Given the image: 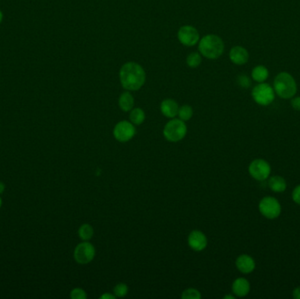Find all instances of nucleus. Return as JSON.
Masks as SVG:
<instances>
[{"mask_svg": "<svg viewBox=\"0 0 300 299\" xmlns=\"http://www.w3.org/2000/svg\"><path fill=\"white\" fill-rule=\"evenodd\" d=\"M119 81L125 90H139L146 82L145 70L137 62H126L119 70Z\"/></svg>", "mask_w": 300, "mask_h": 299, "instance_id": "obj_1", "label": "nucleus"}, {"mask_svg": "<svg viewBox=\"0 0 300 299\" xmlns=\"http://www.w3.org/2000/svg\"><path fill=\"white\" fill-rule=\"evenodd\" d=\"M198 50L204 57L210 60H216L224 53L225 44L221 38L218 35L207 34L199 40Z\"/></svg>", "mask_w": 300, "mask_h": 299, "instance_id": "obj_2", "label": "nucleus"}, {"mask_svg": "<svg viewBox=\"0 0 300 299\" xmlns=\"http://www.w3.org/2000/svg\"><path fill=\"white\" fill-rule=\"evenodd\" d=\"M275 95L283 99H291L297 94L298 85L295 78L285 71L275 76L273 82Z\"/></svg>", "mask_w": 300, "mask_h": 299, "instance_id": "obj_3", "label": "nucleus"}, {"mask_svg": "<svg viewBox=\"0 0 300 299\" xmlns=\"http://www.w3.org/2000/svg\"><path fill=\"white\" fill-rule=\"evenodd\" d=\"M251 96L257 105L261 107H268L274 102L275 93L272 85L266 82H260L253 88Z\"/></svg>", "mask_w": 300, "mask_h": 299, "instance_id": "obj_4", "label": "nucleus"}, {"mask_svg": "<svg viewBox=\"0 0 300 299\" xmlns=\"http://www.w3.org/2000/svg\"><path fill=\"white\" fill-rule=\"evenodd\" d=\"M187 134V127L185 121L180 119H171L165 125L164 136L170 142H177L185 138Z\"/></svg>", "mask_w": 300, "mask_h": 299, "instance_id": "obj_5", "label": "nucleus"}, {"mask_svg": "<svg viewBox=\"0 0 300 299\" xmlns=\"http://www.w3.org/2000/svg\"><path fill=\"white\" fill-rule=\"evenodd\" d=\"M258 209L263 217L268 219H275L281 215L282 205L275 197L268 196L260 200Z\"/></svg>", "mask_w": 300, "mask_h": 299, "instance_id": "obj_6", "label": "nucleus"}, {"mask_svg": "<svg viewBox=\"0 0 300 299\" xmlns=\"http://www.w3.org/2000/svg\"><path fill=\"white\" fill-rule=\"evenodd\" d=\"M248 173L255 180L263 182L267 180L272 173V166L267 161L257 158L252 161L248 166Z\"/></svg>", "mask_w": 300, "mask_h": 299, "instance_id": "obj_7", "label": "nucleus"}, {"mask_svg": "<svg viewBox=\"0 0 300 299\" xmlns=\"http://www.w3.org/2000/svg\"><path fill=\"white\" fill-rule=\"evenodd\" d=\"M96 249L89 242H82L76 246L74 250V259L79 264H88L94 259Z\"/></svg>", "mask_w": 300, "mask_h": 299, "instance_id": "obj_8", "label": "nucleus"}, {"mask_svg": "<svg viewBox=\"0 0 300 299\" xmlns=\"http://www.w3.org/2000/svg\"><path fill=\"white\" fill-rule=\"evenodd\" d=\"M136 133L135 125L127 120L119 121L113 129V136L119 142H128L134 138Z\"/></svg>", "mask_w": 300, "mask_h": 299, "instance_id": "obj_9", "label": "nucleus"}, {"mask_svg": "<svg viewBox=\"0 0 300 299\" xmlns=\"http://www.w3.org/2000/svg\"><path fill=\"white\" fill-rule=\"evenodd\" d=\"M177 38L183 45L192 47L198 43L200 35L197 29L192 26H183L178 30Z\"/></svg>", "mask_w": 300, "mask_h": 299, "instance_id": "obj_10", "label": "nucleus"}, {"mask_svg": "<svg viewBox=\"0 0 300 299\" xmlns=\"http://www.w3.org/2000/svg\"><path fill=\"white\" fill-rule=\"evenodd\" d=\"M207 238L204 233L198 230H194L188 236V244L191 249L200 252L207 246Z\"/></svg>", "mask_w": 300, "mask_h": 299, "instance_id": "obj_11", "label": "nucleus"}, {"mask_svg": "<svg viewBox=\"0 0 300 299\" xmlns=\"http://www.w3.org/2000/svg\"><path fill=\"white\" fill-rule=\"evenodd\" d=\"M235 266L241 273L248 274L253 273L255 270V261L249 254H243L239 255L235 261Z\"/></svg>", "mask_w": 300, "mask_h": 299, "instance_id": "obj_12", "label": "nucleus"}, {"mask_svg": "<svg viewBox=\"0 0 300 299\" xmlns=\"http://www.w3.org/2000/svg\"><path fill=\"white\" fill-rule=\"evenodd\" d=\"M229 58L231 62L235 65H244L249 60V54L248 51L242 46H235L231 49Z\"/></svg>", "mask_w": 300, "mask_h": 299, "instance_id": "obj_13", "label": "nucleus"}, {"mask_svg": "<svg viewBox=\"0 0 300 299\" xmlns=\"http://www.w3.org/2000/svg\"><path fill=\"white\" fill-rule=\"evenodd\" d=\"M250 283L248 280L244 277H238L235 279L232 284V291L235 297L244 298L249 294L250 292Z\"/></svg>", "mask_w": 300, "mask_h": 299, "instance_id": "obj_14", "label": "nucleus"}, {"mask_svg": "<svg viewBox=\"0 0 300 299\" xmlns=\"http://www.w3.org/2000/svg\"><path fill=\"white\" fill-rule=\"evenodd\" d=\"M160 108L162 113L164 115L166 118L174 119L178 114L179 107H178V104L174 99H164L163 102L161 103Z\"/></svg>", "mask_w": 300, "mask_h": 299, "instance_id": "obj_15", "label": "nucleus"}, {"mask_svg": "<svg viewBox=\"0 0 300 299\" xmlns=\"http://www.w3.org/2000/svg\"><path fill=\"white\" fill-rule=\"evenodd\" d=\"M268 186L273 192L283 193L286 190L287 183L283 176H273L269 179Z\"/></svg>", "mask_w": 300, "mask_h": 299, "instance_id": "obj_16", "label": "nucleus"}, {"mask_svg": "<svg viewBox=\"0 0 300 299\" xmlns=\"http://www.w3.org/2000/svg\"><path fill=\"white\" fill-rule=\"evenodd\" d=\"M269 77H270V71L268 70L267 67L264 65L255 66L251 72L252 80L258 83L265 82Z\"/></svg>", "mask_w": 300, "mask_h": 299, "instance_id": "obj_17", "label": "nucleus"}, {"mask_svg": "<svg viewBox=\"0 0 300 299\" xmlns=\"http://www.w3.org/2000/svg\"><path fill=\"white\" fill-rule=\"evenodd\" d=\"M135 106V99L129 91H125L119 96V107L123 111H130Z\"/></svg>", "mask_w": 300, "mask_h": 299, "instance_id": "obj_18", "label": "nucleus"}, {"mask_svg": "<svg viewBox=\"0 0 300 299\" xmlns=\"http://www.w3.org/2000/svg\"><path fill=\"white\" fill-rule=\"evenodd\" d=\"M130 122L134 124L135 126H140L143 123L146 119V114L145 111L141 108H133L130 111Z\"/></svg>", "mask_w": 300, "mask_h": 299, "instance_id": "obj_19", "label": "nucleus"}, {"mask_svg": "<svg viewBox=\"0 0 300 299\" xmlns=\"http://www.w3.org/2000/svg\"><path fill=\"white\" fill-rule=\"evenodd\" d=\"M94 234L93 227L89 224H83L79 227V236L82 242H89Z\"/></svg>", "mask_w": 300, "mask_h": 299, "instance_id": "obj_20", "label": "nucleus"}, {"mask_svg": "<svg viewBox=\"0 0 300 299\" xmlns=\"http://www.w3.org/2000/svg\"><path fill=\"white\" fill-rule=\"evenodd\" d=\"M177 115H178L179 119L183 121H185H185H188L193 116V109L188 105H185L183 107H179L178 114Z\"/></svg>", "mask_w": 300, "mask_h": 299, "instance_id": "obj_21", "label": "nucleus"}, {"mask_svg": "<svg viewBox=\"0 0 300 299\" xmlns=\"http://www.w3.org/2000/svg\"><path fill=\"white\" fill-rule=\"evenodd\" d=\"M202 57L201 54L197 52L190 54L186 58V63L189 66L190 68H197L198 66L201 64Z\"/></svg>", "mask_w": 300, "mask_h": 299, "instance_id": "obj_22", "label": "nucleus"}, {"mask_svg": "<svg viewBox=\"0 0 300 299\" xmlns=\"http://www.w3.org/2000/svg\"><path fill=\"white\" fill-rule=\"evenodd\" d=\"M202 298L201 293L196 289L190 288L182 293V299H200Z\"/></svg>", "mask_w": 300, "mask_h": 299, "instance_id": "obj_23", "label": "nucleus"}, {"mask_svg": "<svg viewBox=\"0 0 300 299\" xmlns=\"http://www.w3.org/2000/svg\"><path fill=\"white\" fill-rule=\"evenodd\" d=\"M113 293H114L116 298H124V297H126V296L128 295V285L126 283H118L113 288Z\"/></svg>", "mask_w": 300, "mask_h": 299, "instance_id": "obj_24", "label": "nucleus"}, {"mask_svg": "<svg viewBox=\"0 0 300 299\" xmlns=\"http://www.w3.org/2000/svg\"><path fill=\"white\" fill-rule=\"evenodd\" d=\"M236 82H237L239 86L243 88V89H248L251 86V83H252L251 78L245 74L239 75L236 78Z\"/></svg>", "mask_w": 300, "mask_h": 299, "instance_id": "obj_25", "label": "nucleus"}, {"mask_svg": "<svg viewBox=\"0 0 300 299\" xmlns=\"http://www.w3.org/2000/svg\"><path fill=\"white\" fill-rule=\"evenodd\" d=\"M70 298L72 299H85L87 298L86 292L80 288H75L70 292Z\"/></svg>", "mask_w": 300, "mask_h": 299, "instance_id": "obj_26", "label": "nucleus"}, {"mask_svg": "<svg viewBox=\"0 0 300 299\" xmlns=\"http://www.w3.org/2000/svg\"><path fill=\"white\" fill-rule=\"evenodd\" d=\"M292 198L295 204L300 205V185H297L296 187L293 189Z\"/></svg>", "mask_w": 300, "mask_h": 299, "instance_id": "obj_27", "label": "nucleus"}, {"mask_svg": "<svg viewBox=\"0 0 300 299\" xmlns=\"http://www.w3.org/2000/svg\"><path fill=\"white\" fill-rule=\"evenodd\" d=\"M291 106L292 109H294L295 111H300V96L299 97H293L291 99Z\"/></svg>", "mask_w": 300, "mask_h": 299, "instance_id": "obj_28", "label": "nucleus"}, {"mask_svg": "<svg viewBox=\"0 0 300 299\" xmlns=\"http://www.w3.org/2000/svg\"><path fill=\"white\" fill-rule=\"evenodd\" d=\"M292 297H293V299H300V286L297 287L293 290Z\"/></svg>", "mask_w": 300, "mask_h": 299, "instance_id": "obj_29", "label": "nucleus"}, {"mask_svg": "<svg viewBox=\"0 0 300 299\" xmlns=\"http://www.w3.org/2000/svg\"><path fill=\"white\" fill-rule=\"evenodd\" d=\"M116 297L114 294H113V295H111V294H108V293H105L104 295L100 297V299H114Z\"/></svg>", "mask_w": 300, "mask_h": 299, "instance_id": "obj_30", "label": "nucleus"}, {"mask_svg": "<svg viewBox=\"0 0 300 299\" xmlns=\"http://www.w3.org/2000/svg\"><path fill=\"white\" fill-rule=\"evenodd\" d=\"M5 190V185L3 182H0V195L3 194Z\"/></svg>", "mask_w": 300, "mask_h": 299, "instance_id": "obj_31", "label": "nucleus"}, {"mask_svg": "<svg viewBox=\"0 0 300 299\" xmlns=\"http://www.w3.org/2000/svg\"><path fill=\"white\" fill-rule=\"evenodd\" d=\"M235 299V296H231V295L225 296V297H224V299Z\"/></svg>", "mask_w": 300, "mask_h": 299, "instance_id": "obj_32", "label": "nucleus"}, {"mask_svg": "<svg viewBox=\"0 0 300 299\" xmlns=\"http://www.w3.org/2000/svg\"><path fill=\"white\" fill-rule=\"evenodd\" d=\"M2 20H3V13H2V12H1V11H0V23H1V21H2Z\"/></svg>", "mask_w": 300, "mask_h": 299, "instance_id": "obj_33", "label": "nucleus"}, {"mask_svg": "<svg viewBox=\"0 0 300 299\" xmlns=\"http://www.w3.org/2000/svg\"><path fill=\"white\" fill-rule=\"evenodd\" d=\"M1 206H2V198L0 197V208H1Z\"/></svg>", "mask_w": 300, "mask_h": 299, "instance_id": "obj_34", "label": "nucleus"}]
</instances>
